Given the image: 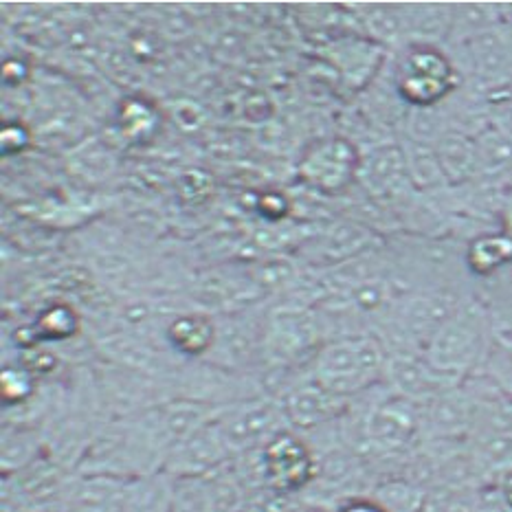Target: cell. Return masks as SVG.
<instances>
[{
  "mask_svg": "<svg viewBox=\"0 0 512 512\" xmlns=\"http://www.w3.org/2000/svg\"><path fill=\"white\" fill-rule=\"evenodd\" d=\"M451 64L438 51L420 49L409 53L400 69V93L411 104H433L451 91Z\"/></svg>",
  "mask_w": 512,
  "mask_h": 512,
  "instance_id": "6da1fadb",
  "label": "cell"
},
{
  "mask_svg": "<svg viewBox=\"0 0 512 512\" xmlns=\"http://www.w3.org/2000/svg\"><path fill=\"white\" fill-rule=\"evenodd\" d=\"M512 258V238L508 236H491L482 238L473 244L471 264L477 273L495 271L497 266L506 264Z\"/></svg>",
  "mask_w": 512,
  "mask_h": 512,
  "instance_id": "7a4b0ae2",
  "label": "cell"
},
{
  "mask_svg": "<svg viewBox=\"0 0 512 512\" xmlns=\"http://www.w3.org/2000/svg\"><path fill=\"white\" fill-rule=\"evenodd\" d=\"M508 236L512 238V200H510V205H508Z\"/></svg>",
  "mask_w": 512,
  "mask_h": 512,
  "instance_id": "3957f363",
  "label": "cell"
}]
</instances>
